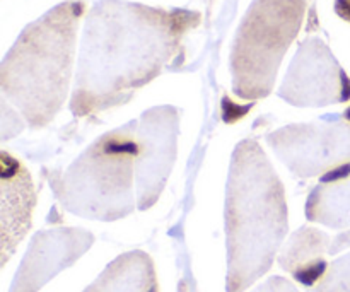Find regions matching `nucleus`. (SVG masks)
<instances>
[{"mask_svg": "<svg viewBox=\"0 0 350 292\" xmlns=\"http://www.w3.org/2000/svg\"><path fill=\"white\" fill-rule=\"evenodd\" d=\"M200 23L191 10L101 0L88 14L70 99L75 118L123 105L176 57L185 33Z\"/></svg>", "mask_w": 350, "mask_h": 292, "instance_id": "nucleus-1", "label": "nucleus"}, {"mask_svg": "<svg viewBox=\"0 0 350 292\" xmlns=\"http://www.w3.org/2000/svg\"><path fill=\"white\" fill-rule=\"evenodd\" d=\"M226 291L245 292L272 267L289 231L286 190L255 139L234 147L226 185Z\"/></svg>", "mask_w": 350, "mask_h": 292, "instance_id": "nucleus-2", "label": "nucleus"}, {"mask_svg": "<svg viewBox=\"0 0 350 292\" xmlns=\"http://www.w3.org/2000/svg\"><path fill=\"white\" fill-rule=\"evenodd\" d=\"M84 3L64 2L27 24L0 65V89L31 129L46 127L70 85L75 38Z\"/></svg>", "mask_w": 350, "mask_h": 292, "instance_id": "nucleus-3", "label": "nucleus"}, {"mask_svg": "<svg viewBox=\"0 0 350 292\" xmlns=\"http://www.w3.org/2000/svg\"><path fill=\"white\" fill-rule=\"evenodd\" d=\"M137 120L103 133L64 171L48 176L58 204L89 221L113 222L137 209Z\"/></svg>", "mask_w": 350, "mask_h": 292, "instance_id": "nucleus-4", "label": "nucleus"}, {"mask_svg": "<svg viewBox=\"0 0 350 292\" xmlns=\"http://www.w3.org/2000/svg\"><path fill=\"white\" fill-rule=\"evenodd\" d=\"M306 0H253L231 50L232 92L255 101L272 92L279 67L303 26Z\"/></svg>", "mask_w": 350, "mask_h": 292, "instance_id": "nucleus-5", "label": "nucleus"}, {"mask_svg": "<svg viewBox=\"0 0 350 292\" xmlns=\"http://www.w3.org/2000/svg\"><path fill=\"white\" fill-rule=\"evenodd\" d=\"M287 170L301 180L320 176L350 161V125L340 122L293 123L267 137Z\"/></svg>", "mask_w": 350, "mask_h": 292, "instance_id": "nucleus-6", "label": "nucleus"}, {"mask_svg": "<svg viewBox=\"0 0 350 292\" xmlns=\"http://www.w3.org/2000/svg\"><path fill=\"white\" fill-rule=\"evenodd\" d=\"M178 137L180 111L174 106H156L137 120L135 194L139 211L154 207L164 191L176 161Z\"/></svg>", "mask_w": 350, "mask_h": 292, "instance_id": "nucleus-7", "label": "nucleus"}, {"mask_svg": "<svg viewBox=\"0 0 350 292\" xmlns=\"http://www.w3.org/2000/svg\"><path fill=\"white\" fill-rule=\"evenodd\" d=\"M279 96L301 108L345 103L350 99V79L320 38H308L291 64Z\"/></svg>", "mask_w": 350, "mask_h": 292, "instance_id": "nucleus-8", "label": "nucleus"}, {"mask_svg": "<svg viewBox=\"0 0 350 292\" xmlns=\"http://www.w3.org/2000/svg\"><path fill=\"white\" fill-rule=\"evenodd\" d=\"M94 243L81 228H53L34 235L9 292H38L62 270L74 265Z\"/></svg>", "mask_w": 350, "mask_h": 292, "instance_id": "nucleus-9", "label": "nucleus"}, {"mask_svg": "<svg viewBox=\"0 0 350 292\" xmlns=\"http://www.w3.org/2000/svg\"><path fill=\"white\" fill-rule=\"evenodd\" d=\"M0 228H2V262L5 267L33 222L36 191L29 171L7 150L0 152Z\"/></svg>", "mask_w": 350, "mask_h": 292, "instance_id": "nucleus-10", "label": "nucleus"}, {"mask_svg": "<svg viewBox=\"0 0 350 292\" xmlns=\"http://www.w3.org/2000/svg\"><path fill=\"white\" fill-rule=\"evenodd\" d=\"M306 217L334 229L350 226V161L320 178L306 200Z\"/></svg>", "mask_w": 350, "mask_h": 292, "instance_id": "nucleus-11", "label": "nucleus"}, {"mask_svg": "<svg viewBox=\"0 0 350 292\" xmlns=\"http://www.w3.org/2000/svg\"><path fill=\"white\" fill-rule=\"evenodd\" d=\"M332 239L320 229L304 228L297 229L279 255V265L286 272L293 274L294 279L303 286L311 287L314 282L323 279L328 265L325 255L328 253Z\"/></svg>", "mask_w": 350, "mask_h": 292, "instance_id": "nucleus-12", "label": "nucleus"}, {"mask_svg": "<svg viewBox=\"0 0 350 292\" xmlns=\"http://www.w3.org/2000/svg\"><path fill=\"white\" fill-rule=\"evenodd\" d=\"M82 292H157L152 258L140 250L123 253Z\"/></svg>", "mask_w": 350, "mask_h": 292, "instance_id": "nucleus-13", "label": "nucleus"}, {"mask_svg": "<svg viewBox=\"0 0 350 292\" xmlns=\"http://www.w3.org/2000/svg\"><path fill=\"white\" fill-rule=\"evenodd\" d=\"M314 292H350V255L328 267Z\"/></svg>", "mask_w": 350, "mask_h": 292, "instance_id": "nucleus-14", "label": "nucleus"}, {"mask_svg": "<svg viewBox=\"0 0 350 292\" xmlns=\"http://www.w3.org/2000/svg\"><path fill=\"white\" fill-rule=\"evenodd\" d=\"M253 292H301V291L297 289L291 280L284 279V277H279V276H273L270 277L269 280H265L262 286L256 287Z\"/></svg>", "mask_w": 350, "mask_h": 292, "instance_id": "nucleus-15", "label": "nucleus"}, {"mask_svg": "<svg viewBox=\"0 0 350 292\" xmlns=\"http://www.w3.org/2000/svg\"><path fill=\"white\" fill-rule=\"evenodd\" d=\"M24 125L17 115H14L12 120H9V115L2 109V142L9 140L10 137H16L17 133L23 132Z\"/></svg>", "mask_w": 350, "mask_h": 292, "instance_id": "nucleus-16", "label": "nucleus"}, {"mask_svg": "<svg viewBox=\"0 0 350 292\" xmlns=\"http://www.w3.org/2000/svg\"><path fill=\"white\" fill-rule=\"evenodd\" d=\"M335 12L350 23V0H335Z\"/></svg>", "mask_w": 350, "mask_h": 292, "instance_id": "nucleus-17", "label": "nucleus"}, {"mask_svg": "<svg viewBox=\"0 0 350 292\" xmlns=\"http://www.w3.org/2000/svg\"><path fill=\"white\" fill-rule=\"evenodd\" d=\"M344 116H345V118H347L349 122H350V108L347 109V111H345V115H344Z\"/></svg>", "mask_w": 350, "mask_h": 292, "instance_id": "nucleus-18", "label": "nucleus"}]
</instances>
